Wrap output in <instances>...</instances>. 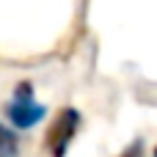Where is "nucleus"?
<instances>
[{"instance_id":"nucleus-1","label":"nucleus","mask_w":157,"mask_h":157,"mask_svg":"<svg viewBox=\"0 0 157 157\" xmlns=\"http://www.w3.org/2000/svg\"><path fill=\"white\" fill-rule=\"evenodd\" d=\"M77 130H80V113L75 108H61L58 116L52 119L47 135H44V152H47V157H66Z\"/></svg>"},{"instance_id":"nucleus-2","label":"nucleus","mask_w":157,"mask_h":157,"mask_svg":"<svg viewBox=\"0 0 157 157\" xmlns=\"http://www.w3.org/2000/svg\"><path fill=\"white\" fill-rule=\"evenodd\" d=\"M6 113L17 130H30L47 116V108L39 105L33 97H14L11 105H6Z\"/></svg>"},{"instance_id":"nucleus-3","label":"nucleus","mask_w":157,"mask_h":157,"mask_svg":"<svg viewBox=\"0 0 157 157\" xmlns=\"http://www.w3.org/2000/svg\"><path fill=\"white\" fill-rule=\"evenodd\" d=\"M17 149H19L17 132H11L8 127L0 124V157H17Z\"/></svg>"},{"instance_id":"nucleus-4","label":"nucleus","mask_w":157,"mask_h":157,"mask_svg":"<svg viewBox=\"0 0 157 157\" xmlns=\"http://www.w3.org/2000/svg\"><path fill=\"white\" fill-rule=\"evenodd\" d=\"M119 157H144V141H132Z\"/></svg>"},{"instance_id":"nucleus-5","label":"nucleus","mask_w":157,"mask_h":157,"mask_svg":"<svg viewBox=\"0 0 157 157\" xmlns=\"http://www.w3.org/2000/svg\"><path fill=\"white\" fill-rule=\"evenodd\" d=\"M155 157H157V149H155Z\"/></svg>"}]
</instances>
